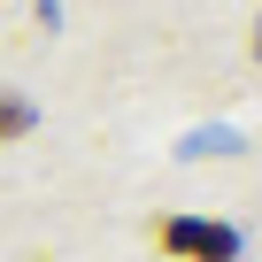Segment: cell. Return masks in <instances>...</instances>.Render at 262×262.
I'll use <instances>...</instances> for the list:
<instances>
[{
	"label": "cell",
	"instance_id": "cell-1",
	"mask_svg": "<svg viewBox=\"0 0 262 262\" xmlns=\"http://www.w3.org/2000/svg\"><path fill=\"white\" fill-rule=\"evenodd\" d=\"M162 247L201 254V262H231V231H216V224H170V231H162Z\"/></svg>",
	"mask_w": 262,
	"mask_h": 262
},
{
	"label": "cell",
	"instance_id": "cell-2",
	"mask_svg": "<svg viewBox=\"0 0 262 262\" xmlns=\"http://www.w3.org/2000/svg\"><path fill=\"white\" fill-rule=\"evenodd\" d=\"M24 123H31V108H24V100H8V93H0V139H16Z\"/></svg>",
	"mask_w": 262,
	"mask_h": 262
}]
</instances>
